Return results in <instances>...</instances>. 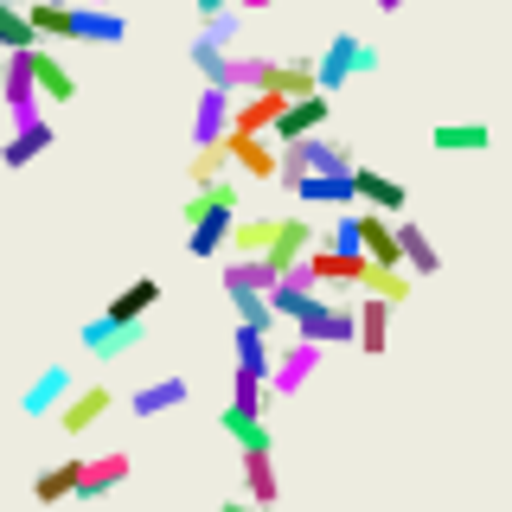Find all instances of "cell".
<instances>
[{
	"label": "cell",
	"instance_id": "obj_1",
	"mask_svg": "<svg viewBox=\"0 0 512 512\" xmlns=\"http://www.w3.org/2000/svg\"><path fill=\"white\" fill-rule=\"evenodd\" d=\"M180 212H186V250H192V256H218V250L237 237V224H244V218H237V186H231V180L192 192Z\"/></svg>",
	"mask_w": 512,
	"mask_h": 512
},
{
	"label": "cell",
	"instance_id": "obj_2",
	"mask_svg": "<svg viewBox=\"0 0 512 512\" xmlns=\"http://www.w3.org/2000/svg\"><path fill=\"white\" fill-rule=\"evenodd\" d=\"M314 64H320V96H333V90H346L352 77H372L378 64H384V52H378V45H365L359 32H333L327 52H320Z\"/></svg>",
	"mask_w": 512,
	"mask_h": 512
},
{
	"label": "cell",
	"instance_id": "obj_3",
	"mask_svg": "<svg viewBox=\"0 0 512 512\" xmlns=\"http://www.w3.org/2000/svg\"><path fill=\"white\" fill-rule=\"evenodd\" d=\"M0 96H7V128H13V135L45 122V109H39L45 90H39V77H32V52L7 58V71H0Z\"/></svg>",
	"mask_w": 512,
	"mask_h": 512
},
{
	"label": "cell",
	"instance_id": "obj_4",
	"mask_svg": "<svg viewBox=\"0 0 512 512\" xmlns=\"http://www.w3.org/2000/svg\"><path fill=\"white\" fill-rule=\"evenodd\" d=\"M231 135H237V96L205 84V90H199V109H192V154L231 148Z\"/></svg>",
	"mask_w": 512,
	"mask_h": 512
},
{
	"label": "cell",
	"instance_id": "obj_5",
	"mask_svg": "<svg viewBox=\"0 0 512 512\" xmlns=\"http://www.w3.org/2000/svg\"><path fill=\"white\" fill-rule=\"evenodd\" d=\"M295 340H308V346H352V340H359V301H352V308H340V301H314V308L295 320Z\"/></svg>",
	"mask_w": 512,
	"mask_h": 512
},
{
	"label": "cell",
	"instance_id": "obj_6",
	"mask_svg": "<svg viewBox=\"0 0 512 512\" xmlns=\"http://www.w3.org/2000/svg\"><path fill=\"white\" fill-rule=\"evenodd\" d=\"M128 39V20L116 7H71V20H64V45H122Z\"/></svg>",
	"mask_w": 512,
	"mask_h": 512
},
{
	"label": "cell",
	"instance_id": "obj_7",
	"mask_svg": "<svg viewBox=\"0 0 512 512\" xmlns=\"http://www.w3.org/2000/svg\"><path fill=\"white\" fill-rule=\"evenodd\" d=\"M84 352L90 359H128V352H141V340H148V327H122V320H109V314H96L84 320Z\"/></svg>",
	"mask_w": 512,
	"mask_h": 512
},
{
	"label": "cell",
	"instance_id": "obj_8",
	"mask_svg": "<svg viewBox=\"0 0 512 512\" xmlns=\"http://www.w3.org/2000/svg\"><path fill=\"white\" fill-rule=\"evenodd\" d=\"M71 397H77L71 365H45V372L20 391V410H26V416H64V404H71Z\"/></svg>",
	"mask_w": 512,
	"mask_h": 512
},
{
	"label": "cell",
	"instance_id": "obj_9",
	"mask_svg": "<svg viewBox=\"0 0 512 512\" xmlns=\"http://www.w3.org/2000/svg\"><path fill=\"white\" fill-rule=\"evenodd\" d=\"M352 186H359V212H378V218H410V192L397 186L391 173L359 167V173H352Z\"/></svg>",
	"mask_w": 512,
	"mask_h": 512
},
{
	"label": "cell",
	"instance_id": "obj_10",
	"mask_svg": "<svg viewBox=\"0 0 512 512\" xmlns=\"http://www.w3.org/2000/svg\"><path fill=\"white\" fill-rule=\"evenodd\" d=\"M327 116H333V103H327V96H308V103H288V109H282V122H276V135H269V141H276V148L314 141L320 128H327Z\"/></svg>",
	"mask_w": 512,
	"mask_h": 512
},
{
	"label": "cell",
	"instance_id": "obj_11",
	"mask_svg": "<svg viewBox=\"0 0 512 512\" xmlns=\"http://www.w3.org/2000/svg\"><path fill=\"white\" fill-rule=\"evenodd\" d=\"M276 71H282V58H269V52H237V64H231V90L237 103H244V96H269L276 90Z\"/></svg>",
	"mask_w": 512,
	"mask_h": 512
},
{
	"label": "cell",
	"instance_id": "obj_12",
	"mask_svg": "<svg viewBox=\"0 0 512 512\" xmlns=\"http://www.w3.org/2000/svg\"><path fill=\"white\" fill-rule=\"evenodd\" d=\"M314 244H320L314 224L301 218V212H282V231H276V250H269V263H276L282 276H288L295 263H308V256H314Z\"/></svg>",
	"mask_w": 512,
	"mask_h": 512
},
{
	"label": "cell",
	"instance_id": "obj_13",
	"mask_svg": "<svg viewBox=\"0 0 512 512\" xmlns=\"http://www.w3.org/2000/svg\"><path fill=\"white\" fill-rule=\"evenodd\" d=\"M231 167L250 180H282V148L263 135H231Z\"/></svg>",
	"mask_w": 512,
	"mask_h": 512
},
{
	"label": "cell",
	"instance_id": "obj_14",
	"mask_svg": "<svg viewBox=\"0 0 512 512\" xmlns=\"http://www.w3.org/2000/svg\"><path fill=\"white\" fill-rule=\"evenodd\" d=\"M186 397H192V378L167 372V378H154V384H135V391H128V410H135V416H160V410H180Z\"/></svg>",
	"mask_w": 512,
	"mask_h": 512
},
{
	"label": "cell",
	"instance_id": "obj_15",
	"mask_svg": "<svg viewBox=\"0 0 512 512\" xmlns=\"http://www.w3.org/2000/svg\"><path fill=\"white\" fill-rule=\"evenodd\" d=\"M320 352H327V346H308V340H295V346H288L282 359H276V378H269V391H276V397H295L301 384H308V378L320 372Z\"/></svg>",
	"mask_w": 512,
	"mask_h": 512
},
{
	"label": "cell",
	"instance_id": "obj_16",
	"mask_svg": "<svg viewBox=\"0 0 512 512\" xmlns=\"http://www.w3.org/2000/svg\"><path fill=\"white\" fill-rule=\"evenodd\" d=\"M429 148H436V154H487L493 128L487 122H436V128H429Z\"/></svg>",
	"mask_w": 512,
	"mask_h": 512
},
{
	"label": "cell",
	"instance_id": "obj_17",
	"mask_svg": "<svg viewBox=\"0 0 512 512\" xmlns=\"http://www.w3.org/2000/svg\"><path fill=\"white\" fill-rule=\"evenodd\" d=\"M128 480V455L122 448H109V455H84V487H77V500H103V493H116Z\"/></svg>",
	"mask_w": 512,
	"mask_h": 512
},
{
	"label": "cell",
	"instance_id": "obj_18",
	"mask_svg": "<svg viewBox=\"0 0 512 512\" xmlns=\"http://www.w3.org/2000/svg\"><path fill=\"white\" fill-rule=\"evenodd\" d=\"M116 404V397H109V384H90V391H77L71 404H64V416H58V429L64 436H90L96 423H103V410Z\"/></svg>",
	"mask_w": 512,
	"mask_h": 512
},
{
	"label": "cell",
	"instance_id": "obj_19",
	"mask_svg": "<svg viewBox=\"0 0 512 512\" xmlns=\"http://www.w3.org/2000/svg\"><path fill=\"white\" fill-rule=\"evenodd\" d=\"M77 487H84V455L52 461V468L32 480V500H39V506H58V500H77Z\"/></svg>",
	"mask_w": 512,
	"mask_h": 512
},
{
	"label": "cell",
	"instance_id": "obj_20",
	"mask_svg": "<svg viewBox=\"0 0 512 512\" xmlns=\"http://www.w3.org/2000/svg\"><path fill=\"white\" fill-rule=\"evenodd\" d=\"M52 141H58V128H52V116H45L39 128H20V135H7V141H0V167H13V173H20V167H32L39 154H52Z\"/></svg>",
	"mask_w": 512,
	"mask_h": 512
},
{
	"label": "cell",
	"instance_id": "obj_21",
	"mask_svg": "<svg viewBox=\"0 0 512 512\" xmlns=\"http://www.w3.org/2000/svg\"><path fill=\"white\" fill-rule=\"evenodd\" d=\"M148 308H160V282H154V276H141V282H128L103 314H109V320H122V327H148Z\"/></svg>",
	"mask_w": 512,
	"mask_h": 512
},
{
	"label": "cell",
	"instance_id": "obj_22",
	"mask_svg": "<svg viewBox=\"0 0 512 512\" xmlns=\"http://www.w3.org/2000/svg\"><path fill=\"white\" fill-rule=\"evenodd\" d=\"M39 26H32V13L20 7V0H0V52L20 58V52H39Z\"/></svg>",
	"mask_w": 512,
	"mask_h": 512
},
{
	"label": "cell",
	"instance_id": "obj_23",
	"mask_svg": "<svg viewBox=\"0 0 512 512\" xmlns=\"http://www.w3.org/2000/svg\"><path fill=\"white\" fill-rule=\"evenodd\" d=\"M32 77H39V90H45V103H71L77 96V77H71V64H64L52 45H39L32 52Z\"/></svg>",
	"mask_w": 512,
	"mask_h": 512
},
{
	"label": "cell",
	"instance_id": "obj_24",
	"mask_svg": "<svg viewBox=\"0 0 512 512\" xmlns=\"http://www.w3.org/2000/svg\"><path fill=\"white\" fill-rule=\"evenodd\" d=\"M397 237H404V269L410 276H442V250L429 244V231L416 218H397Z\"/></svg>",
	"mask_w": 512,
	"mask_h": 512
},
{
	"label": "cell",
	"instance_id": "obj_25",
	"mask_svg": "<svg viewBox=\"0 0 512 512\" xmlns=\"http://www.w3.org/2000/svg\"><path fill=\"white\" fill-rule=\"evenodd\" d=\"M391 301H365L359 295V352L365 359H384V346H391Z\"/></svg>",
	"mask_w": 512,
	"mask_h": 512
},
{
	"label": "cell",
	"instance_id": "obj_26",
	"mask_svg": "<svg viewBox=\"0 0 512 512\" xmlns=\"http://www.w3.org/2000/svg\"><path fill=\"white\" fill-rule=\"evenodd\" d=\"M282 109H288V96H244V103H237V135H276V122H282Z\"/></svg>",
	"mask_w": 512,
	"mask_h": 512
},
{
	"label": "cell",
	"instance_id": "obj_27",
	"mask_svg": "<svg viewBox=\"0 0 512 512\" xmlns=\"http://www.w3.org/2000/svg\"><path fill=\"white\" fill-rule=\"evenodd\" d=\"M276 96H288V103H308V96H320V64H314L308 52H301V58H282Z\"/></svg>",
	"mask_w": 512,
	"mask_h": 512
},
{
	"label": "cell",
	"instance_id": "obj_28",
	"mask_svg": "<svg viewBox=\"0 0 512 512\" xmlns=\"http://www.w3.org/2000/svg\"><path fill=\"white\" fill-rule=\"evenodd\" d=\"M237 474H244V500H256V506H269L276 512V455H244L237 461Z\"/></svg>",
	"mask_w": 512,
	"mask_h": 512
},
{
	"label": "cell",
	"instance_id": "obj_29",
	"mask_svg": "<svg viewBox=\"0 0 512 512\" xmlns=\"http://www.w3.org/2000/svg\"><path fill=\"white\" fill-rule=\"evenodd\" d=\"M269 404H276L269 378H263V372H250V365H237V372H231V410H250V416H263Z\"/></svg>",
	"mask_w": 512,
	"mask_h": 512
},
{
	"label": "cell",
	"instance_id": "obj_30",
	"mask_svg": "<svg viewBox=\"0 0 512 512\" xmlns=\"http://www.w3.org/2000/svg\"><path fill=\"white\" fill-rule=\"evenodd\" d=\"M231 346H237V365H250V372L276 378V359H282V352H269V333H256V327H244V320H237Z\"/></svg>",
	"mask_w": 512,
	"mask_h": 512
},
{
	"label": "cell",
	"instance_id": "obj_31",
	"mask_svg": "<svg viewBox=\"0 0 512 512\" xmlns=\"http://www.w3.org/2000/svg\"><path fill=\"white\" fill-rule=\"evenodd\" d=\"M314 276H320V282L365 288V276H372V263H365V256H340V250H314Z\"/></svg>",
	"mask_w": 512,
	"mask_h": 512
},
{
	"label": "cell",
	"instance_id": "obj_32",
	"mask_svg": "<svg viewBox=\"0 0 512 512\" xmlns=\"http://www.w3.org/2000/svg\"><path fill=\"white\" fill-rule=\"evenodd\" d=\"M218 423H224V436L244 448V455H269V423H263V416H250V410H224Z\"/></svg>",
	"mask_w": 512,
	"mask_h": 512
},
{
	"label": "cell",
	"instance_id": "obj_33",
	"mask_svg": "<svg viewBox=\"0 0 512 512\" xmlns=\"http://www.w3.org/2000/svg\"><path fill=\"white\" fill-rule=\"evenodd\" d=\"M192 64H199V77H205L212 90H224V84H231L237 52H224V45H212V39H192Z\"/></svg>",
	"mask_w": 512,
	"mask_h": 512
},
{
	"label": "cell",
	"instance_id": "obj_34",
	"mask_svg": "<svg viewBox=\"0 0 512 512\" xmlns=\"http://www.w3.org/2000/svg\"><path fill=\"white\" fill-rule=\"evenodd\" d=\"M276 231H282V218H244L237 237H231V250L237 256H269L276 250Z\"/></svg>",
	"mask_w": 512,
	"mask_h": 512
},
{
	"label": "cell",
	"instance_id": "obj_35",
	"mask_svg": "<svg viewBox=\"0 0 512 512\" xmlns=\"http://www.w3.org/2000/svg\"><path fill=\"white\" fill-rule=\"evenodd\" d=\"M295 199H301V205H346V199H359V186H352V180H327V173H314V180H301V186H295Z\"/></svg>",
	"mask_w": 512,
	"mask_h": 512
},
{
	"label": "cell",
	"instance_id": "obj_36",
	"mask_svg": "<svg viewBox=\"0 0 512 512\" xmlns=\"http://www.w3.org/2000/svg\"><path fill=\"white\" fill-rule=\"evenodd\" d=\"M359 295H365V301H391V308H404V301H410V276H404V269H372Z\"/></svg>",
	"mask_w": 512,
	"mask_h": 512
},
{
	"label": "cell",
	"instance_id": "obj_37",
	"mask_svg": "<svg viewBox=\"0 0 512 512\" xmlns=\"http://www.w3.org/2000/svg\"><path fill=\"white\" fill-rule=\"evenodd\" d=\"M327 250H340V256H365V231H359V212L333 218V231H327ZM365 263H372V256H365Z\"/></svg>",
	"mask_w": 512,
	"mask_h": 512
},
{
	"label": "cell",
	"instance_id": "obj_38",
	"mask_svg": "<svg viewBox=\"0 0 512 512\" xmlns=\"http://www.w3.org/2000/svg\"><path fill=\"white\" fill-rule=\"evenodd\" d=\"M224 160H231V148H205V154H192V167H186V173H192V186H199V192H205V186H218V180H224Z\"/></svg>",
	"mask_w": 512,
	"mask_h": 512
},
{
	"label": "cell",
	"instance_id": "obj_39",
	"mask_svg": "<svg viewBox=\"0 0 512 512\" xmlns=\"http://www.w3.org/2000/svg\"><path fill=\"white\" fill-rule=\"evenodd\" d=\"M237 32H244V13H218V20H205L199 26V39H212V45H237Z\"/></svg>",
	"mask_w": 512,
	"mask_h": 512
},
{
	"label": "cell",
	"instance_id": "obj_40",
	"mask_svg": "<svg viewBox=\"0 0 512 512\" xmlns=\"http://www.w3.org/2000/svg\"><path fill=\"white\" fill-rule=\"evenodd\" d=\"M192 7H199V26H205V20H218V13H231L237 0H192Z\"/></svg>",
	"mask_w": 512,
	"mask_h": 512
},
{
	"label": "cell",
	"instance_id": "obj_41",
	"mask_svg": "<svg viewBox=\"0 0 512 512\" xmlns=\"http://www.w3.org/2000/svg\"><path fill=\"white\" fill-rule=\"evenodd\" d=\"M218 512H269V506H256V500H224Z\"/></svg>",
	"mask_w": 512,
	"mask_h": 512
},
{
	"label": "cell",
	"instance_id": "obj_42",
	"mask_svg": "<svg viewBox=\"0 0 512 512\" xmlns=\"http://www.w3.org/2000/svg\"><path fill=\"white\" fill-rule=\"evenodd\" d=\"M269 7V0H237V13H263Z\"/></svg>",
	"mask_w": 512,
	"mask_h": 512
},
{
	"label": "cell",
	"instance_id": "obj_43",
	"mask_svg": "<svg viewBox=\"0 0 512 512\" xmlns=\"http://www.w3.org/2000/svg\"><path fill=\"white\" fill-rule=\"evenodd\" d=\"M372 7H378V13H397V7H404V0H372Z\"/></svg>",
	"mask_w": 512,
	"mask_h": 512
}]
</instances>
